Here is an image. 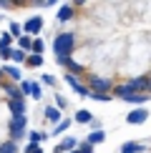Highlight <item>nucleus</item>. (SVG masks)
<instances>
[{
  "mask_svg": "<svg viewBox=\"0 0 151 153\" xmlns=\"http://www.w3.org/2000/svg\"><path fill=\"white\" fill-rule=\"evenodd\" d=\"M20 91H23V95H30V83L28 80H20Z\"/></svg>",
  "mask_w": 151,
  "mask_h": 153,
  "instance_id": "26",
  "label": "nucleus"
},
{
  "mask_svg": "<svg viewBox=\"0 0 151 153\" xmlns=\"http://www.w3.org/2000/svg\"><path fill=\"white\" fill-rule=\"evenodd\" d=\"M71 153H81V148H76V151H71Z\"/></svg>",
  "mask_w": 151,
  "mask_h": 153,
  "instance_id": "30",
  "label": "nucleus"
},
{
  "mask_svg": "<svg viewBox=\"0 0 151 153\" xmlns=\"http://www.w3.org/2000/svg\"><path fill=\"white\" fill-rule=\"evenodd\" d=\"M81 153H93V146L88 143V141H86V143H81Z\"/></svg>",
  "mask_w": 151,
  "mask_h": 153,
  "instance_id": "28",
  "label": "nucleus"
},
{
  "mask_svg": "<svg viewBox=\"0 0 151 153\" xmlns=\"http://www.w3.org/2000/svg\"><path fill=\"white\" fill-rule=\"evenodd\" d=\"M43 83H46V85H55V78L53 75H43Z\"/></svg>",
  "mask_w": 151,
  "mask_h": 153,
  "instance_id": "29",
  "label": "nucleus"
},
{
  "mask_svg": "<svg viewBox=\"0 0 151 153\" xmlns=\"http://www.w3.org/2000/svg\"><path fill=\"white\" fill-rule=\"evenodd\" d=\"M10 58L15 60V63H25V53L20 48H15V50H10Z\"/></svg>",
  "mask_w": 151,
  "mask_h": 153,
  "instance_id": "19",
  "label": "nucleus"
},
{
  "mask_svg": "<svg viewBox=\"0 0 151 153\" xmlns=\"http://www.w3.org/2000/svg\"><path fill=\"white\" fill-rule=\"evenodd\" d=\"M18 45H20V50H30V48H33V40H30L28 35H20V38H18Z\"/></svg>",
  "mask_w": 151,
  "mask_h": 153,
  "instance_id": "18",
  "label": "nucleus"
},
{
  "mask_svg": "<svg viewBox=\"0 0 151 153\" xmlns=\"http://www.w3.org/2000/svg\"><path fill=\"white\" fill-rule=\"evenodd\" d=\"M20 30H23V25H18V23H10V35H18V38H20Z\"/></svg>",
  "mask_w": 151,
  "mask_h": 153,
  "instance_id": "24",
  "label": "nucleus"
},
{
  "mask_svg": "<svg viewBox=\"0 0 151 153\" xmlns=\"http://www.w3.org/2000/svg\"><path fill=\"white\" fill-rule=\"evenodd\" d=\"M23 30H25V33H28V35H38V33H40V30H43V18H40V15H33V18H30V20H25Z\"/></svg>",
  "mask_w": 151,
  "mask_h": 153,
  "instance_id": "5",
  "label": "nucleus"
},
{
  "mask_svg": "<svg viewBox=\"0 0 151 153\" xmlns=\"http://www.w3.org/2000/svg\"><path fill=\"white\" fill-rule=\"evenodd\" d=\"M43 138H46V133H40V131H30V143H40Z\"/></svg>",
  "mask_w": 151,
  "mask_h": 153,
  "instance_id": "21",
  "label": "nucleus"
},
{
  "mask_svg": "<svg viewBox=\"0 0 151 153\" xmlns=\"http://www.w3.org/2000/svg\"><path fill=\"white\" fill-rule=\"evenodd\" d=\"M3 73H5V78H8V80H13V83H15V80H20V71H18L15 65H5V68H3Z\"/></svg>",
  "mask_w": 151,
  "mask_h": 153,
  "instance_id": "9",
  "label": "nucleus"
},
{
  "mask_svg": "<svg viewBox=\"0 0 151 153\" xmlns=\"http://www.w3.org/2000/svg\"><path fill=\"white\" fill-rule=\"evenodd\" d=\"M46 116H48V120H53L55 126H58L61 120H63V118H61V111H58V105H50V108H46Z\"/></svg>",
  "mask_w": 151,
  "mask_h": 153,
  "instance_id": "10",
  "label": "nucleus"
},
{
  "mask_svg": "<svg viewBox=\"0 0 151 153\" xmlns=\"http://www.w3.org/2000/svg\"><path fill=\"white\" fill-rule=\"evenodd\" d=\"M0 153H18V143L8 138L5 143H0Z\"/></svg>",
  "mask_w": 151,
  "mask_h": 153,
  "instance_id": "15",
  "label": "nucleus"
},
{
  "mask_svg": "<svg viewBox=\"0 0 151 153\" xmlns=\"http://www.w3.org/2000/svg\"><path fill=\"white\" fill-rule=\"evenodd\" d=\"M25 126H28V118H25V116H20V118H10V120H8V138L18 143V141L25 136Z\"/></svg>",
  "mask_w": 151,
  "mask_h": 153,
  "instance_id": "3",
  "label": "nucleus"
},
{
  "mask_svg": "<svg viewBox=\"0 0 151 153\" xmlns=\"http://www.w3.org/2000/svg\"><path fill=\"white\" fill-rule=\"evenodd\" d=\"M63 151H68V153H71V151H76V141H73V138H66L63 143H58L55 153H63Z\"/></svg>",
  "mask_w": 151,
  "mask_h": 153,
  "instance_id": "14",
  "label": "nucleus"
},
{
  "mask_svg": "<svg viewBox=\"0 0 151 153\" xmlns=\"http://www.w3.org/2000/svg\"><path fill=\"white\" fill-rule=\"evenodd\" d=\"M126 85H129L134 93H146L149 91V78H131Z\"/></svg>",
  "mask_w": 151,
  "mask_h": 153,
  "instance_id": "8",
  "label": "nucleus"
},
{
  "mask_svg": "<svg viewBox=\"0 0 151 153\" xmlns=\"http://www.w3.org/2000/svg\"><path fill=\"white\" fill-rule=\"evenodd\" d=\"M58 63H61V65L66 68V71L71 73V75H76V78L83 73V65H81V63H76L73 58H58Z\"/></svg>",
  "mask_w": 151,
  "mask_h": 153,
  "instance_id": "6",
  "label": "nucleus"
},
{
  "mask_svg": "<svg viewBox=\"0 0 151 153\" xmlns=\"http://www.w3.org/2000/svg\"><path fill=\"white\" fill-rule=\"evenodd\" d=\"M30 95H33V98H40V85H38V83H30Z\"/></svg>",
  "mask_w": 151,
  "mask_h": 153,
  "instance_id": "23",
  "label": "nucleus"
},
{
  "mask_svg": "<svg viewBox=\"0 0 151 153\" xmlns=\"http://www.w3.org/2000/svg\"><path fill=\"white\" fill-rule=\"evenodd\" d=\"M73 48H76V35H73V33H61V35H55L53 50H55L58 58H71Z\"/></svg>",
  "mask_w": 151,
  "mask_h": 153,
  "instance_id": "1",
  "label": "nucleus"
},
{
  "mask_svg": "<svg viewBox=\"0 0 151 153\" xmlns=\"http://www.w3.org/2000/svg\"><path fill=\"white\" fill-rule=\"evenodd\" d=\"M141 151H144V146L141 143H134V141H129V143L121 146V153H141Z\"/></svg>",
  "mask_w": 151,
  "mask_h": 153,
  "instance_id": "11",
  "label": "nucleus"
},
{
  "mask_svg": "<svg viewBox=\"0 0 151 153\" xmlns=\"http://www.w3.org/2000/svg\"><path fill=\"white\" fill-rule=\"evenodd\" d=\"M73 120H78V123H93V116H91V111L81 108V111L76 113V118H73Z\"/></svg>",
  "mask_w": 151,
  "mask_h": 153,
  "instance_id": "13",
  "label": "nucleus"
},
{
  "mask_svg": "<svg viewBox=\"0 0 151 153\" xmlns=\"http://www.w3.org/2000/svg\"><path fill=\"white\" fill-rule=\"evenodd\" d=\"M30 50H33V55H40V53H43V40H38V38H35V40H33V48H30Z\"/></svg>",
  "mask_w": 151,
  "mask_h": 153,
  "instance_id": "22",
  "label": "nucleus"
},
{
  "mask_svg": "<svg viewBox=\"0 0 151 153\" xmlns=\"http://www.w3.org/2000/svg\"><path fill=\"white\" fill-rule=\"evenodd\" d=\"M68 126H71V118H63L61 123L55 126V131H53V133H66V131H68Z\"/></svg>",
  "mask_w": 151,
  "mask_h": 153,
  "instance_id": "20",
  "label": "nucleus"
},
{
  "mask_svg": "<svg viewBox=\"0 0 151 153\" xmlns=\"http://www.w3.org/2000/svg\"><path fill=\"white\" fill-rule=\"evenodd\" d=\"M63 80H66L68 85H71L73 91L78 93V95H83V98H88V95H91V91H88V85H83V83H81L78 78H76V75H71V73H63Z\"/></svg>",
  "mask_w": 151,
  "mask_h": 153,
  "instance_id": "4",
  "label": "nucleus"
},
{
  "mask_svg": "<svg viewBox=\"0 0 151 153\" xmlns=\"http://www.w3.org/2000/svg\"><path fill=\"white\" fill-rule=\"evenodd\" d=\"M55 103H58V111H63V108H68V103H66V98H63V95H58V98H55Z\"/></svg>",
  "mask_w": 151,
  "mask_h": 153,
  "instance_id": "27",
  "label": "nucleus"
},
{
  "mask_svg": "<svg viewBox=\"0 0 151 153\" xmlns=\"http://www.w3.org/2000/svg\"><path fill=\"white\" fill-rule=\"evenodd\" d=\"M149 91H151V78H149Z\"/></svg>",
  "mask_w": 151,
  "mask_h": 153,
  "instance_id": "31",
  "label": "nucleus"
},
{
  "mask_svg": "<svg viewBox=\"0 0 151 153\" xmlns=\"http://www.w3.org/2000/svg\"><path fill=\"white\" fill-rule=\"evenodd\" d=\"M25 65L28 68H40L43 65V55H28V58H25Z\"/></svg>",
  "mask_w": 151,
  "mask_h": 153,
  "instance_id": "16",
  "label": "nucleus"
},
{
  "mask_svg": "<svg viewBox=\"0 0 151 153\" xmlns=\"http://www.w3.org/2000/svg\"><path fill=\"white\" fill-rule=\"evenodd\" d=\"M25 153H43V151H40V146H38V143H28Z\"/></svg>",
  "mask_w": 151,
  "mask_h": 153,
  "instance_id": "25",
  "label": "nucleus"
},
{
  "mask_svg": "<svg viewBox=\"0 0 151 153\" xmlns=\"http://www.w3.org/2000/svg\"><path fill=\"white\" fill-rule=\"evenodd\" d=\"M88 91L96 95H108L113 91V83L108 78H101V75H88Z\"/></svg>",
  "mask_w": 151,
  "mask_h": 153,
  "instance_id": "2",
  "label": "nucleus"
},
{
  "mask_svg": "<svg viewBox=\"0 0 151 153\" xmlns=\"http://www.w3.org/2000/svg\"><path fill=\"white\" fill-rule=\"evenodd\" d=\"M103 138H106V133H103V131H93V133H88V143H91V146L101 143Z\"/></svg>",
  "mask_w": 151,
  "mask_h": 153,
  "instance_id": "17",
  "label": "nucleus"
},
{
  "mask_svg": "<svg viewBox=\"0 0 151 153\" xmlns=\"http://www.w3.org/2000/svg\"><path fill=\"white\" fill-rule=\"evenodd\" d=\"M146 118H149V113L144 111V108H136V111H131L129 116H126V120H129L131 126H141V123H144Z\"/></svg>",
  "mask_w": 151,
  "mask_h": 153,
  "instance_id": "7",
  "label": "nucleus"
},
{
  "mask_svg": "<svg viewBox=\"0 0 151 153\" xmlns=\"http://www.w3.org/2000/svg\"><path fill=\"white\" fill-rule=\"evenodd\" d=\"M73 5H61V10H58V20H71L73 18Z\"/></svg>",
  "mask_w": 151,
  "mask_h": 153,
  "instance_id": "12",
  "label": "nucleus"
}]
</instances>
